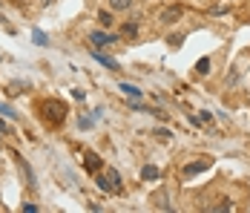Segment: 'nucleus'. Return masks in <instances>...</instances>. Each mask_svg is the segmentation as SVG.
I'll return each mask as SVG.
<instances>
[{
	"label": "nucleus",
	"instance_id": "39448f33",
	"mask_svg": "<svg viewBox=\"0 0 250 213\" xmlns=\"http://www.w3.org/2000/svg\"><path fill=\"white\" fill-rule=\"evenodd\" d=\"M207 167H210V162H193V165H187V167H184V176L190 179V176H196V173H204Z\"/></svg>",
	"mask_w": 250,
	"mask_h": 213
},
{
	"label": "nucleus",
	"instance_id": "1a4fd4ad",
	"mask_svg": "<svg viewBox=\"0 0 250 213\" xmlns=\"http://www.w3.org/2000/svg\"><path fill=\"white\" fill-rule=\"evenodd\" d=\"M109 6H112V12H126L132 6V0H109Z\"/></svg>",
	"mask_w": 250,
	"mask_h": 213
},
{
	"label": "nucleus",
	"instance_id": "ddd939ff",
	"mask_svg": "<svg viewBox=\"0 0 250 213\" xmlns=\"http://www.w3.org/2000/svg\"><path fill=\"white\" fill-rule=\"evenodd\" d=\"M101 26H112V12H98Z\"/></svg>",
	"mask_w": 250,
	"mask_h": 213
},
{
	"label": "nucleus",
	"instance_id": "0eeeda50",
	"mask_svg": "<svg viewBox=\"0 0 250 213\" xmlns=\"http://www.w3.org/2000/svg\"><path fill=\"white\" fill-rule=\"evenodd\" d=\"M83 165H86V170H92V173H98V170H101V159L95 156V153H89V156L83 159Z\"/></svg>",
	"mask_w": 250,
	"mask_h": 213
},
{
	"label": "nucleus",
	"instance_id": "423d86ee",
	"mask_svg": "<svg viewBox=\"0 0 250 213\" xmlns=\"http://www.w3.org/2000/svg\"><path fill=\"white\" fill-rule=\"evenodd\" d=\"M92 58H95V61H98L101 67H106V70H118V64H115V61H112V58H104V55H101L98 49H95V52H92Z\"/></svg>",
	"mask_w": 250,
	"mask_h": 213
},
{
	"label": "nucleus",
	"instance_id": "4468645a",
	"mask_svg": "<svg viewBox=\"0 0 250 213\" xmlns=\"http://www.w3.org/2000/svg\"><path fill=\"white\" fill-rule=\"evenodd\" d=\"M121 32H124L126 38H132V35H138V26H135V24H124V29H121Z\"/></svg>",
	"mask_w": 250,
	"mask_h": 213
},
{
	"label": "nucleus",
	"instance_id": "f8f14e48",
	"mask_svg": "<svg viewBox=\"0 0 250 213\" xmlns=\"http://www.w3.org/2000/svg\"><path fill=\"white\" fill-rule=\"evenodd\" d=\"M121 90H124L126 95H132V98H141V90H138V87H132V84H121Z\"/></svg>",
	"mask_w": 250,
	"mask_h": 213
},
{
	"label": "nucleus",
	"instance_id": "9d476101",
	"mask_svg": "<svg viewBox=\"0 0 250 213\" xmlns=\"http://www.w3.org/2000/svg\"><path fill=\"white\" fill-rule=\"evenodd\" d=\"M0 116H6L9 121H15V118H18V113H15V110H12L9 104H0Z\"/></svg>",
	"mask_w": 250,
	"mask_h": 213
},
{
	"label": "nucleus",
	"instance_id": "a211bd4d",
	"mask_svg": "<svg viewBox=\"0 0 250 213\" xmlns=\"http://www.w3.org/2000/svg\"><path fill=\"white\" fill-rule=\"evenodd\" d=\"M0 21H3V18H0Z\"/></svg>",
	"mask_w": 250,
	"mask_h": 213
},
{
	"label": "nucleus",
	"instance_id": "dca6fc26",
	"mask_svg": "<svg viewBox=\"0 0 250 213\" xmlns=\"http://www.w3.org/2000/svg\"><path fill=\"white\" fill-rule=\"evenodd\" d=\"M3 133H6V124H3V121H0V139H3Z\"/></svg>",
	"mask_w": 250,
	"mask_h": 213
},
{
	"label": "nucleus",
	"instance_id": "9b49d317",
	"mask_svg": "<svg viewBox=\"0 0 250 213\" xmlns=\"http://www.w3.org/2000/svg\"><path fill=\"white\" fill-rule=\"evenodd\" d=\"M196 72H199V75H207V72H210V58H201L199 64H196Z\"/></svg>",
	"mask_w": 250,
	"mask_h": 213
},
{
	"label": "nucleus",
	"instance_id": "7ed1b4c3",
	"mask_svg": "<svg viewBox=\"0 0 250 213\" xmlns=\"http://www.w3.org/2000/svg\"><path fill=\"white\" fill-rule=\"evenodd\" d=\"M41 110H43V116H46L52 124H61V121H63V116H66V113H63V107H61L58 101H46Z\"/></svg>",
	"mask_w": 250,
	"mask_h": 213
},
{
	"label": "nucleus",
	"instance_id": "6e6552de",
	"mask_svg": "<svg viewBox=\"0 0 250 213\" xmlns=\"http://www.w3.org/2000/svg\"><path fill=\"white\" fill-rule=\"evenodd\" d=\"M158 176H161V173H158V167L155 165H147L144 170H141V179H150L152 182V179H158Z\"/></svg>",
	"mask_w": 250,
	"mask_h": 213
},
{
	"label": "nucleus",
	"instance_id": "f257e3e1",
	"mask_svg": "<svg viewBox=\"0 0 250 213\" xmlns=\"http://www.w3.org/2000/svg\"><path fill=\"white\" fill-rule=\"evenodd\" d=\"M98 188L101 190H112V193H121V176L115 170H106L104 176H98Z\"/></svg>",
	"mask_w": 250,
	"mask_h": 213
},
{
	"label": "nucleus",
	"instance_id": "f3484780",
	"mask_svg": "<svg viewBox=\"0 0 250 213\" xmlns=\"http://www.w3.org/2000/svg\"><path fill=\"white\" fill-rule=\"evenodd\" d=\"M41 3H43V6H49V3H52V0H41Z\"/></svg>",
	"mask_w": 250,
	"mask_h": 213
},
{
	"label": "nucleus",
	"instance_id": "2eb2a0df",
	"mask_svg": "<svg viewBox=\"0 0 250 213\" xmlns=\"http://www.w3.org/2000/svg\"><path fill=\"white\" fill-rule=\"evenodd\" d=\"M32 38H35V44H41V47L46 44V35H43L41 29H35V32H32Z\"/></svg>",
	"mask_w": 250,
	"mask_h": 213
},
{
	"label": "nucleus",
	"instance_id": "20e7f679",
	"mask_svg": "<svg viewBox=\"0 0 250 213\" xmlns=\"http://www.w3.org/2000/svg\"><path fill=\"white\" fill-rule=\"evenodd\" d=\"M184 15V6L181 3H173V6H167L164 12H161V24H167V26H173L178 18Z\"/></svg>",
	"mask_w": 250,
	"mask_h": 213
},
{
	"label": "nucleus",
	"instance_id": "f03ea898",
	"mask_svg": "<svg viewBox=\"0 0 250 213\" xmlns=\"http://www.w3.org/2000/svg\"><path fill=\"white\" fill-rule=\"evenodd\" d=\"M118 38L115 35H106V32H101V29H92L89 32V44H92V49H106V47H112Z\"/></svg>",
	"mask_w": 250,
	"mask_h": 213
}]
</instances>
